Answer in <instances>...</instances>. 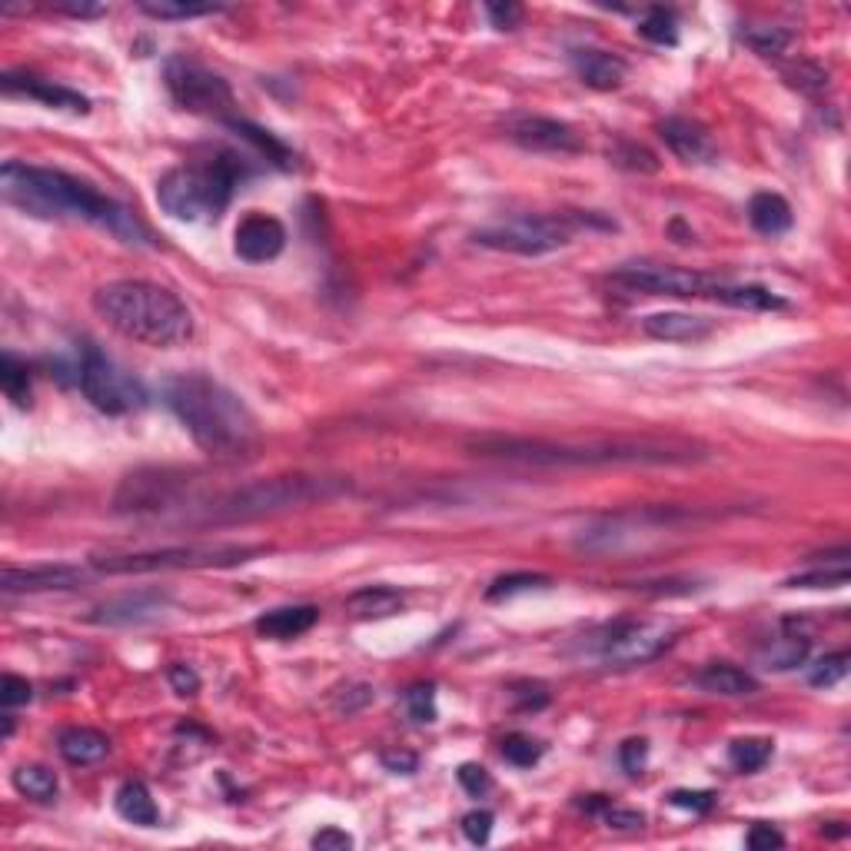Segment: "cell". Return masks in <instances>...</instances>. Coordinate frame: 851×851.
Masks as SVG:
<instances>
[{
    "label": "cell",
    "instance_id": "obj_29",
    "mask_svg": "<svg viewBox=\"0 0 851 851\" xmlns=\"http://www.w3.org/2000/svg\"><path fill=\"white\" fill-rule=\"evenodd\" d=\"M10 782H13V789H17L23 799H30V802H53V799H57V789H60L57 775H53L47 765H20V769H13Z\"/></svg>",
    "mask_w": 851,
    "mask_h": 851
},
{
    "label": "cell",
    "instance_id": "obj_18",
    "mask_svg": "<svg viewBox=\"0 0 851 851\" xmlns=\"http://www.w3.org/2000/svg\"><path fill=\"white\" fill-rule=\"evenodd\" d=\"M84 579H87V573L77 566H27V569L7 566L0 576V589L7 596H13V593H63V589H77Z\"/></svg>",
    "mask_w": 851,
    "mask_h": 851
},
{
    "label": "cell",
    "instance_id": "obj_32",
    "mask_svg": "<svg viewBox=\"0 0 851 851\" xmlns=\"http://www.w3.org/2000/svg\"><path fill=\"white\" fill-rule=\"evenodd\" d=\"M742 43L749 50H755L759 57H782L789 47H792V30L785 27H769V23H759V27H745L742 33Z\"/></svg>",
    "mask_w": 851,
    "mask_h": 851
},
{
    "label": "cell",
    "instance_id": "obj_42",
    "mask_svg": "<svg viewBox=\"0 0 851 851\" xmlns=\"http://www.w3.org/2000/svg\"><path fill=\"white\" fill-rule=\"evenodd\" d=\"M785 80L802 94H822L829 87V70L815 60H799L785 70Z\"/></svg>",
    "mask_w": 851,
    "mask_h": 851
},
{
    "label": "cell",
    "instance_id": "obj_14",
    "mask_svg": "<svg viewBox=\"0 0 851 851\" xmlns=\"http://www.w3.org/2000/svg\"><path fill=\"white\" fill-rule=\"evenodd\" d=\"M506 134H509L512 144H519L529 154H559V157H569V154H583L586 150L579 130L569 127L566 120H556V117L522 114V117H512L506 124Z\"/></svg>",
    "mask_w": 851,
    "mask_h": 851
},
{
    "label": "cell",
    "instance_id": "obj_39",
    "mask_svg": "<svg viewBox=\"0 0 851 851\" xmlns=\"http://www.w3.org/2000/svg\"><path fill=\"white\" fill-rule=\"evenodd\" d=\"M845 583H849V556L839 559V563L829 566V569L802 573V576L789 579L785 586H789V589H839V586H845Z\"/></svg>",
    "mask_w": 851,
    "mask_h": 851
},
{
    "label": "cell",
    "instance_id": "obj_16",
    "mask_svg": "<svg viewBox=\"0 0 851 851\" xmlns=\"http://www.w3.org/2000/svg\"><path fill=\"white\" fill-rule=\"evenodd\" d=\"M0 87H3L7 97L37 100V104H43V107H50V110H63V114H74V117L90 114V100H87L84 94H77V90H70V87H60V84H53V80H40V77H33V74H13V70H7V74L0 77Z\"/></svg>",
    "mask_w": 851,
    "mask_h": 851
},
{
    "label": "cell",
    "instance_id": "obj_2",
    "mask_svg": "<svg viewBox=\"0 0 851 851\" xmlns=\"http://www.w3.org/2000/svg\"><path fill=\"white\" fill-rule=\"evenodd\" d=\"M476 456L526 462V466H692L708 459V449L688 439H529V436H479L469 442Z\"/></svg>",
    "mask_w": 851,
    "mask_h": 851
},
{
    "label": "cell",
    "instance_id": "obj_3",
    "mask_svg": "<svg viewBox=\"0 0 851 851\" xmlns=\"http://www.w3.org/2000/svg\"><path fill=\"white\" fill-rule=\"evenodd\" d=\"M164 400L170 413L194 436V442L216 459H239L260 442V426L250 407L204 373L167 380Z\"/></svg>",
    "mask_w": 851,
    "mask_h": 851
},
{
    "label": "cell",
    "instance_id": "obj_23",
    "mask_svg": "<svg viewBox=\"0 0 851 851\" xmlns=\"http://www.w3.org/2000/svg\"><path fill=\"white\" fill-rule=\"evenodd\" d=\"M320 623V609L316 606H283V609H270L256 619V633L273 642H290V638L306 636L313 626Z\"/></svg>",
    "mask_w": 851,
    "mask_h": 851
},
{
    "label": "cell",
    "instance_id": "obj_15",
    "mask_svg": "<svg viewBox=\"0 0 851 851\" xmlns=\"http://www.w3.org/2000/svg\"><path fill=\"white\" fill-rule=\"evenodd\" d=\"M286 250V226L276 216L250 213L233 233V253L246 263H270Z\"/></svg>",
    "mask_w": 851,
    "mask_h": 851
},
{
    "label": "cell",
    "instance_id": "obj_7",
    "mask_svg": "<svg viewBox=\"0 0 851 851\" xmlns=\"http://www.w3.org/2000/svg\"><path fill=\"white\" fill-rule=\"evenodd\" d=\"M246 167L233 154H216L204 164L174 167L157 184V204L180 223H211L229 207Z\"/></svg>",
    "mask_w": 851,
    "mask_h": 851
},
{
    "label": "cell",
    "instance_id": "obj_55",
    "mask_svg": "<svg viewBox=\"0 0 851 851\" xmlns=\"http://www.w3.org/2000/svg\"><path fill=\"white\" fill-rule=\"evenodd\" d=\"M57 10L70 13V17H100V13H107L104 3H60Z\"/></svg>",
    "mask_w": 851,
    "mask_h": 851
},
{
    "label": "cell",
    "instance_id": "obj_48",
    "mask_svg": "<svg viewBox=\"0 0 851 851\" xmlns=\"http://www.w3.org/2000/svg\"><path fill=\"white\" fill-rule=\"evenodd\" d=\"M668 802H672L675 809L692 812V815H705V812H712V805H715V792H688V789H678V792L668 795Z\"/></svg>",
    "mask_w": 851,
    "mask_h": 851
},
{
    "label": "cell",
    "instance_id": "obj_36",
    "mask_svg": "<svg viewBox=\"0 0 851 851\" xmlns=\"http://www.w3.org/2000/svg\"><path fill=\"white\" fill-rule=\"evenodd\" d=\"M606 157H609V164H616L629 174H658V167H662L658 157L636 140H616Z\"/></svg>",
    "mask_w": 851,
    "mask_h": 851
},
{
    "label": "cell",
    "instance_id": "obj_40",
    "mask_svg": "<svg viewBox=\"0 0 851 851\" xmlns=\"http://www.w3.org/2000/svg\"><path fill=\"white\" fill-rule=\"evenodd\" d=\"M546 745H539L532 735H522V732H512L502 738V759L516 769H532L539 759H542Z\"/></svg>",
    "mask_w": 851,
    "mask_h": 851
},
{
    "label": "cell",
    "instance_id": "obj_10",
    "mask_svg": "<svg viewBox=\"0 0 851 851\" xmlns=\"http://www.w3.org/2000/svg\"><path fill=\"white\" fill-rule=\"evenodd\" d=\"M77 387L90 400V407L107 417H127V413H137L147 407L144 383L90 343L80 350Z\"/></svg>",
    "mask_w": 851,
    "mask_h": 851
},
{
    "label": "cell",
    "instance_id": "obj_11",
    "mask_svg": "<svg viewBox=\"0 0 851 851\" xmlns=\"http://www.w3.org/2000/svg\"><path fill=\"white\" fill-rule=\"evenodd\" d=\"M675 626L672 623H638V619H623L613 623L599 633L586 638L583 652L586 658L606 665V668H633L658 658L672 642H675Z\"/></svg>",
    "mask_w": 851,
    "mask_h": 851
},
{
    "label": "cell",
    "instance_id": "obj_51",
    "mask_svg": "<svg viewBox=\"0 0 851 851\" xmlns=\"http://www.w3.org/2000/svg\"><path fill=\"white\" fill-rule=\"evenodd\" d=\"M380 762H383V769L393 772V775H413V772L420 769V755H417V752H407V749L383 752Z\"/></svg>",
    "mask_w": 851,
    "mask_h": 851
},
{
    "label": "cell",
    "instance_id": "obj_8",
    "mask_svg": "<svg viewBox=\"0 0 851 851\" xmlns=\"http://www.w3.org/2000/svg\"><path fill=\"white\" fill-rule=\"evenodd\" d=\"M260 552H266V546L190 542V546H164V549H147V552L97 556V559H90V569L107 573V576H147V573H177V569H229V566L250 563Z\"/></svg>",
    "mask_w": 851,
    "mask_h": 851
},
{
    "label": "cell",
    "instance_id": "obj_35",
    "mask_svg": "<svg viewBox=\"0 0 851 851\" xmlns=\"http://www.w3.org/2000/svg\"><path fill=\"white\" fill-rule=\"evenodd\" d=\"M583 809L589 815H599V822L613 832H638L645 825V815L642 812H633V809H619V805H609V799L603 795H593L589 802H583Z\"/></svg>",
    "mask_w": 851,
    "mask_h": 851
},
{
    "label": "cell",
    "instance_id": "obj_6",
    "mask_svg": "<svg viewBox=\"0 0 851 851\" xmlns=\"http://www.w3.org/2000/svg\"><path fill=\"white\" fill-rule=\"evenodd\" d=\"M343 486L333 479H316V476H273V479H256L246 482L233 492H223L207 502H190L187 506V522H204V526H223V522H250L263 516H276L286 509H300L320 499H330Z\"/></svg>",
    "mask_w": 851,
    "mask_h": 851
},
{
    "label": "cell",
    "instance_id": "obj_21",
    "mask_svg": "<svg viewBox=\"0 0 851 851\" xmlns=\"http://www.w3.org/2000/svg\"><path fill=\"white\" fill-rule=\"evenodd\" d=\"M164 609H167L164 596H124V599L100 606L94 623L97 626H144V623L160 619Z\"/></svg>",
    "mask_w": 851,
    "mask_h": 851
},
{
    "label": "cell",
    "instance_id": "obj_4",
    "mask_svg": "<svg viewBox=\"0 0 851 851\" xmlns=\"http://www.w3.org/2000/svg\"><path fill=\"white\" fill-rule=\"evenodd\" d=\"M94 313L124 340L174 350L194 336L190 306L167 286L150 280H114L94 290Z\"/></svg>",
    "mask_w": 851,
    "mask_h": 851
},
{
    "label": "cell",
    "instance_id": "obj_31",
    "mask_svg": "<svg viewBox=\"0 0 851 851\" xmlns=\"http://www.w3.org/2000/svg\"><path fill=\"white\" fill-rule=\"evenodd\" d=\"M636 30L648 43H658V47H675L678 43V17L668 7H648L642 13Z\"/></svg>",
    "mask_w": 851,
    "mask_h": 851
},
{
    "label": "cell",
    "instance_id": "obj_24",
    "mask_svg": "<svg viewBox=\"0 0 851 851\" xmlns=\"http://www.w3.org/2000/svg\"><path fill=\"white\" fill-rule=\"evenodd\" d=\"M695 685L708 695H722V698H745V695H755L759 692V678L738 665H728V662H715V665H705L698 675H695Z\"/></svg>",
    "mask_w": 851,
    "mask_h": 851
},
{
    "label": "cell",
    "instance_id": "obj_45",
    "mask_svg": "<svg viewBox=\"0 0 851 851\" xmlns=\"http://www.w3.org/2000/svg\"><path fill=\"white\" fill-rule=\"evenodd\" d=\"M492 825H496V819L486 809H472L462 815V835L469 845H486L492 839Z\"/></svg>",
    "mask_w": 851,
    "mask_h": 851
},
{
    "label": "cell",
    "instance_id": "obj_27",
    "mask_svg": "<svg viewBox=\"0 0 851 851\" xmlns=\"http://www.w3.org/2000/svg\"><path fill=\"white\" fill-rule=\"evenodd\" d=\"M403 606H407V596L393 586H366L346 599V609L356 619H390V616H400Z\"/></svg>",
    "mask_w": 851,
    "mask_h": 851
},
{
    "label": "cell",
    "instance_id": "obj_52",
    "mask_svg": "<svg viewBox=\"0 0 851 851\" xmlns=\"http://www.w3.org/2000/svg\"><path fill=\"white\" fill-rule=\"evenodd\" d=\"M486 13H489L492 27H499V30H516L519 20H522L519 3H486Z\"/></svg>",
    "mask_w": 851,
    "mask_h": 851
},
{
    "label": "cell",
    "instance_id": "obj_37",
    "mask_svg": "<svg viewBox=\"0 0 851 851\" xmlns=\"http://www.w3.org/2000/svg\"><path fill=\"white\" fill-rule=\"evenodd\" d=\"M809 648H812V638L809 636H782L775 638L765 652V668H775V672H785V668H795L809 658Z\"/></svg>",
    "mask_w": 851,
    "mask_h": 851
},
{
    "label": "cell",
    "instance_id": "obj_49",
    "mask_svg": "<svg viewBox=\"0 0 851 851\" xmlns=\"http://www.w3.org/2000/svg\"><path fill=\"white\" fill-rule=\"evenodd\" d=\"M745 845H749L752 851L785 849V835H782L779 829H772V825L759 822V825H752V829H749V835H745Z\"/></svg>",
    "mask_w": 851,
    "mask_h": 851
},
{
    "label": "cell",
    "instance_id": "obj_43",
    "mask_svg": "<svg viewBox=\"0 0 851 851\" xmlns=\"http://www.w3.org/2000/svg\"><path fill=\"white\" fill-rule=\"evenodd\" d=\"M403 702H407V712L417 725H429L436 722V685L432 682H420V685H410L403 692Z\"/></svg>",
    "mask_w": 851,
    "mask_h": 851
},
{
    "label": "cell",
    "instance_id": "obj_20",
    "mask_svg": "<svg viewBox=\"0 0 851 851\" xmlns=\"http://www.w3.org/2000/svg\"><path fill=\"white\" fill-rule=\"evenodd\" d=\"M642 333L662 343H702L715 333V323L692 313H652L642 320Z\"/></svg>",
    "mask_w": 851,
    "mask_h": 851
},
{
    "label": "cell",
    "instance_id": "obj_38",
    "mask_svg": "<svg viewBox=\"0 0 851 851\" xmlns=\"http://www.w3.org/2000/svg\"><path fill=\"white\" fill-rule=\"evenodd\" d=\"M546 586H552V579L542 576V573H509V576H499L486 589V599L489 603H502V599H512L519 593H532V589H546Z\"/></svg>",
    "mask_w": 851,
    "mask_h": 851
},
{
    "label": "cell",
    "instance_id": "obj_26",
    "mask_svg": "<svg viewBox=\"0 0 851 851\" xmlns=\"http://www.w3.org/2000/svg\"><path fill=\"white\" fill-rule=\"evenodd\" d=\"M114 809H117V815H120L124 822H130V825H140V829L160 825V809H157L150 789H147L144 782H137V779H130V782H124V785L117 789Z\"/></svg>",
    "mask_w": 851,
    "mask_h": 851
},
{
    "label": "cell",
    "instance_id": "obj_1",
    "mask_svg": "<svg viewBox=\"0 0 851 851\" xmlns=\"http://www.w3.org/2000/svg\"><path fill=\"white\" fill-rule=\"evenodd\" d=\"M0 197L37 219H84L124 243H150V229L134 213L63 170L7 160L0 167Z\"/></svg>",
    "mask_w": 851,
    "mask_h": 851
},
{
    "label": "cell",
    "instance_id": "obj_19",
    "mask_svg": "<svg viewBox=\"0 0 851 851\" xmlns=\"http://www.w3.org/2000/svg\"><path fill=\"white\" fill-rule=\"evenodd\" d=\"M573 67L579 74V80L593 90H619L629 77V63L619 57V53H609V50H596V47H586V50H573Z\"/></svg>",
    "mask_w": 851,
    "mask_h": 851
},
{
    "label": "cell",
    "instance_id": "obj_5",
    "mask_svg": "<svg viewBox=\"0 0 851 851\" xmlns=\"http://www.w3.org/2000/svg\"><path fill=\"white\" fill-rule=\"evenodd\" d=\"M609 283L626 293H645V296H675V300H715L735 310L752 313H772L789 310V300L779 293L755 286V283H728L712 273L685 270V266H623L609 273Z\"/></svg>",
    "mask_w": 851,
    "mask_h": 851
},
{
    "label": "cell",
    "instance_id": "obj_50",
    "mask_svg": "<svg viewBox=\"0 0 851 851\" xmlns=\"http://www.w3.org/2000/svg\"><path fill=\"white\" fill-rule=\"evenodd\" d=\"M619 762L629 775H638L648 762V742L645 738H629L619 745Z\"/></svg>",
    "mask_w": 851,
    "mask_h": 851
},
{
    "label": "cell",
    "instance_id": "obj_41",
    "mask_svg": "<svg viewBox=\"0 0 851 851\" xmlns=\"http://www.w3.org/2000/svg\"><path fill=\"white\" fill-rule=\"evenodd\" d=\"M849 652L822 655V658L809 668V685H815V688H832V685H839V682L849 675Z\"/></svg>",
    "mask_w": 851,
    "mask_h": 851
},
{
    "label": "cell",
    "instance_id": "obj_22",
    "mask_svg": "<svg viewBox=\"0 0 851 851\" xmlns=\"http://www.w3.org/2000/svg\"><path fill=\"white\" fill-rule=\"evenodd\" d=\"M110 738L97 728H84V725H74V728H63L57 735V752L63 762L77 765V769H87V765H97L110 755Z\"/></svg>",
    "mask_w": 851,
    "mask_h": 851
},
{
    "label": "cell",
    "instance_id": "obj_44",
    "mask_svg": "<svg viewBox=\"0 0 851 851\" xmlns=\"http://www.w3.org/2000/svg\"><path fill=\"white\" fill-rule=\"evenodd\" d=\"M370 702H373V688L363 685V682H353V685L333 692V712H336V715H356V712H363Z\"/></svg>",
    "mask_w": 851,
    "mask_h": 851
},
{
    "label": "cell",
    "instance_id": "obj_30",
    "mask_svg": "<svg viewBox=\"0 0 851 851\" xmlns=\"http://www.w3.org/2000/svg\"><path fill=\"white\" fill-rule=\"evenodd\" d=\"M0 387H3V397H7L17 410H27V407H30L33 390H30L27 363H20L10 350H3V356H0Z\"/></svg>",
    "mask_w": 851,
    "mask_h": 851
},
{
    "label": "cell",
    "instance_id": "obj_53",
    "mask_svg": "<svg viewBox=\"0 0 851 851\" xmlns=\"http://www.w3.org/2000/svg\"><path fill=\"white\" fill-rule=\"evenodd\" d=\"M167 678H170L174 692H177V695H184V698L200 692V675H197L190 665H174V668L167 672Z\"/></svg>",
    "mask_w": 851,
    "mask_h": 851
},
{
    "label": "cell",
    "instance_id": "obj_9",
    "mask_svg": "<svg viewBox=\"0 0 851 851\" xmlns=\"http://www.w3.org/2000/svg\"><path fill=\"white\" fill-rule=\"evenodd\" d=\"M583 226H603V229H616V223L599 219V213H546V216H516L496 226H482L472 233V239L486 250H499V253H516V256H546L559 246H569L573 236Z\"/></svg>",
    "mask_w": 851,
    "mask_h": 851
},
{
    "label": "cell",
    "instance_id": "obj_12",
    "mask_svg": "<svg viewBox=\"0 0 851 851\" xmlns=\"http://www.w3.org/2000/svg\"><path fill=\"white\" fill-rule=\"evenodd\" d=\"M164 84H167V90H170V97L180 110L229 120L233 90L219 74H213L211 67H204L200 60L184 57V53L170 57L164 63Z\"/></svg>",
    "mask_w": 851,
    "mask_h": 851
},
{
    "label": "cell",
    "instance_id": "obj_54",
    "mask_svg": "<svg viewBox=\"0 0 851 851\" xmlns=\"http://www.w3.org/2000/svg\"><path fill=\"white\" fill-rule=\"evenodd\" d=\"M313 849L320 851H346L353 849L356 842H353V835H346V832H340V829H323V832H316L313 835V842H310Z\"/></svg>",
    "mask_w": 851,
    "mask_h": 851
},
{
    "label": "cell",
    "instance_id": "obj_25",
    "mask_svg": "<svg viewBox=\"0 0 851 851\" xmlns=\"http://www.w3.org/2000/svg\"><path fill=\"white\" fill-rule=\"evenodd\" d=\"M749 223L762 233V236H782L792 229L795 223V213H792V204L782 197V194H772V190H762L749 200Z\"/></svg>",
    "mask_w": 851,
    "mask_h": 851
},
{
    "label": "cell",
    "instance_id": "obj_13",
    "mask_svg": "<svg viewBox=\"0 0 851 851\" xmlns=\"http://www.w3.org/2000/svg\"><path fill=\"white\" fill-rule=\"evenodd\" d=\"M187 476L174 472V469H140L130 472L117 496H114V509L117 512H167L174 509L184 492H187Z\"/></svg>",
    "mask_w": 851,
    "mask_h": 851
},
{
    "label": "cell",
    "instance_id": "obj_34",
    "mask_svg": "<svg viewBox=\"0 0 851 851\" xmlns=\"http://www.w3.org/2000/svg\"><path fill=\"white\" fill-rule=\"evenodd\" d=\"M140 13L154 20H194V17H211L219 13V3H184V0H140Z\"/></svg>",
    "mask_w": 851,
    "mask_h": 851
},
{
    "label": "cell",
    "instance_id": "obj_33",
    "mask_svg": "<svg viewBox=\"0 0 851 851\" xmlns=\"http://www.w3.org/2000/svg\"><path fill=\"white\" fill-rule=\"evenodd\" d=\"M769 759H772V738H735L728 745V762L742 775H752V772L765 769Z\"/></svg>",
    "mask_w": 851,
    "mask_h": 851
},
{
    "label": "cell",
    "instance_id": "obj_47",
    "mask_svg": "<svg viewBox=\"0 0 851 851\" xmlns=\"http://www.w3.org/2000/svg\"><path fill=\"white\" fill-rule=\"evenodd\" d=\"M33 698V688H30V682L27 678H20V675H3V682H0V702H3V708H20V705H27Z\"/></svg>",
    "mask_w": 851,
    "mask_h": 851
},
{
    "label": "cell",
    "instance_id": "obj_17",
    "mask_svg": "<svg viewBox=\"0 0 851 851\" xmlns=\"http://www.w3.org/2000/svg\"><path fill=\"white\" fill-rule=\"evenodd\" d=\"M658 137L665 140V147L692 167H712L718 164V147L712 140V134L688 117H668L658 124Z\"/></svg>",
    "mask_w": 851,
    "mask_h": 851
},
{
    "label": "cell",
    "instance_id": "obj_46",
    "mask_svg": "<svg viewBox=\"0 0 851 851\" xmlns=\"http://www.w3.org/2000/svg\"><path fill=\"white\" fill-rule=\"evenodd\" d=\"M456 779H459L462 792L472 795V799H482L486 792H492V775H489L482 765H476V762H462L459 772H456Z\"/></svg>",
    "mask_w": 851,
    "mask_h": 851
},
{
    "label": "cell",
    "instance_id": "obj_28",
    "mask_svg": "<svg viewBox=\"0 0 851 851\" xmlns=\"http://www.w3.org/2000/svg\"><path fill=\"white\" fill-rule=\"evenodd\" d=\"M236 137H243L260 157H266L273 167H280V170H293V150L283 144V140H276L270 130H263V127H256V124H250V120H239V117H229V120H223Z\"/></svg>",
    "mask_w": 851,
    "mask_h": 851
}]
</instances>
